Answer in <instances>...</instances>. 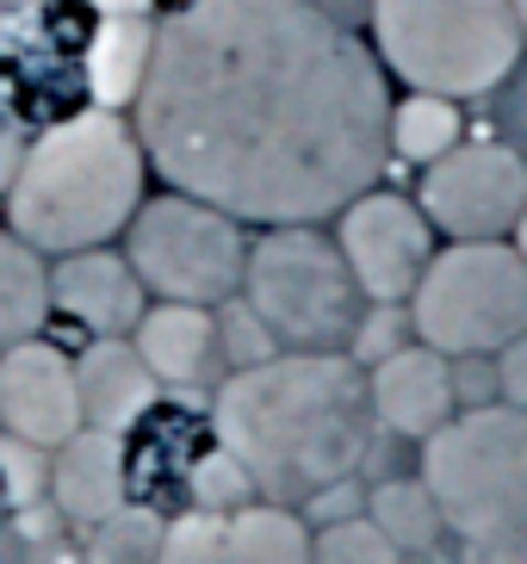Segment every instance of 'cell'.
Instances as JSON below:
<instances>
[{
    "mask_svg": "<svg viewBox=\"0 0 527 564\" xmlns=\"http://www.w3.org/2000/svg\"><path fill=\"white\" fill-rule=\"evenodd\" d=\"M137 143L248 224L342 217L391 155L379 63L311 0H186L155 32Z\"/></svg>",
    "mask_w": 527,
    "mask_h": 564,
    "instance_id": "obj_1",
    "label": "cell"
},
{
    "mask_svg": "<svg viewBox=\"0 0 527 564\" xmlns=\"http://www.w3.org/2000/svg\"><path fill=\"white\" fill-rule=\"evenodd\" d=\"M212 434L243 459L255 497L292 509L354 478L373 441V398L342 354H273L224 379Z\"/></svg>",
    "mask_w": 527,
    "mask_h": 564,
    "instance_id": "obj_2",
    "label": "cell"
},
{
    "mask_svg": "<svg viewBox=\"0 0 527 564\" xmlns=\"http://www.w3.org/2000/svg\"><path fill=\"white\" fill-rule=\"evenodd\" d=\"M143 143L118 112L94 106L63 118L19 155L7 186V230L37 254L106 249V236H118L143 205Z\"/></svg>",
    "mask_w": 527,
    "mask_h": 564,
    "instance_id": "obj_3",
    "label": "cell"
},
{
    "mask_svg": "<svg viewBox=\"0 0 527 564\" xmlns=\"http://www.w3.org/2000/svg\"><path fill=\"white\" fill-rule=\"evenodd\" d=\"M422 484L453 533L472 546H521L527 540V410L478 403L447 415L422 447Z\"/></svg>",
    "mask_w": 527,
    "mask_h": 564,
    "instance_id": "obj_4",
    "label": "cell"
},
{
    "mask_svg": "<svg viewBox=\"0 0 527 564\" xmlns=\"http://www.w3.org/2000/svg\"><path fill=\"white\" fill-rule=\"evenodd\" d=\"M373 37L397 82L447 100L491 94L521 56L509 0H373Z\"/></svg>",
    "mask_w": 527,
    "mask_h": 564,
    "instance_id": "obj_5",
    "label": "cell"
},
{
    "mask_svg": "<svg viewBox=\"0 0 527 564\" xmlns=\"http://www.w3.org/2000/svg\"><path fill=\"white\" fill-rule=\"evenodd\" d=\"M248 304L267 329L292 341V354H335L361 329V285L347 273L342 249L311 224H273L248 249Z\"/></svg>",
    "mask_w": 527,
    "mask_h": 564,
    "instance_id": "obj_6",
    "label": "cell"
},
{
    "mask_svg": "<svg viewBox=\"0 0 527 564\" xmlns=\"http://www.w3.org/2000/svg\"><path fill=\"white\" fill-rule=\"evenodd\" d=\"M410 323L447 360H478L527 335V254L503 242H453L410 292Z\"/></svg>",
    "mask_w": 527,
    "mask_h": 564,
    "instance_id": "obj_7",
    "label": "cell"
},
{
    "mask_svg": "<svg viewBox=\"0 0 527 564\" xmlns=\"http://www.w3.org/2000/svg\"><path fill=\"white\" fill-rule=\"evenodd\" d=\"M125 242L143 292L168 304H230L236 285L248 273V236L243 217L217 212V205L193 199V193H162L143 199L137 217L125 224Z\"/></svg>",
    "mask_w": 527,
    "mask_h": 564,
    "instance_id": "obj_8",
    "label": "cell"
},
{
    "mask_svg": "<svg viewBox=\"0 0 527 564\" xmlns=\"http://www.w3.org/2000/svg\"><path fill=\"white\" fill-rule=\"evenodd\" d=\"M527 212V162L503 143H453L422 174V217L453 242H496Z\"/></svg>",
    "mask_w": 527,
    "mask_h": 564,
    "instance_id": "obj_9",
    "label": "cell"
},
{
    "mask_svg": "<svg viewBox=\"0 0 527 564\" xmlns=\"http://www.w3.org/2000/svg\"><path fill=\"white\" fill-rule=\"evenodd\" d=\"M335 249H342L354 285H361V299L404 304L434 261V224L422 217V205L397 199V193H361L342 212Z\"/></svg>",
    "mask_w": 527,
    "mask_h": 564,
    "instance_id": "obj_10",
    "label": "cell"
},
{
    "mask_svg": "<svg viewBox=\"0 0 527 564\" xmlns=\"http://www.w3.org/2000/svg\"><path fill=\"white\" fill-rule=\"evenodd\" d=\"M155 564H311V533H304V514L280 502L193 509L162 528Z\"/></svg>",
    "mask_w": 527,
    "mask_h": 564,
    "instance_id": "obj_11",
    "label": "cell"
},
{
    "mask_svg": "<svg viewBox=\"0 0 527 564\" xmlns=\"http://www.w3.org/2000/svg\"><path fill=\"white\" fill-rule=\"evenodd\" d=\"M0 429L13 441L56 453L68 434L87 429L82 415V384H75V360L56 354L50 341H13L0 354Z\"/></svg>",
    "mask_w": 527,
    "mask_h": 564,
    "instance_id": "obj_12",
    "label": "cell"
},
{
    "mask_svg": "<svg viewBox=\"0 0 527 564\" xmlns=\"http://www.w3.org/2000/svg\"><path fill=\"white\" fill-rule=\"evenodd\" d=\"M50 304L63 316H75L82 329L99 335H131L137 316L149 311L143 304V280H137V267L112 249H75L56 261L50 273Z\"/></svg>",
    "mask_w": 527,
    "mask_h": 564,
    "instance_id": "obj_13",
    "label": "cell"
},
{
    "mask_svg": "<svg viewBox=\"0 0 527 564\" xmlns=\"http://www.w3.org/2000/svg\"><path fill=\"white\" fill-rule=\"evenodd\" d=\"M366 398H373V415H379L385 429L410 434V441H429L447 415H453L460 391H453L447 354H434L429 341H422V348H397V354H385V360H373Z\"/></svg>",
    "mask_w": 527,
    "mask_h": 564,
    "instance_id": "obj_14",
    "label": "cell"
},
{
    "mask_svg": "<svg viewBox=\"0 0 527 564\" xmlns=\"http://www.w3.org/2000/svg\"><path fill=\"white\" fill-rule=\"evenodd\" d=\"M50 497L68 521L99 528L118 509H131V478H125V434L82 429L50 453Z\"/></svg>",
    "mask_w": 527,
    "mask_h": 564,
    "instance_id": "obj_15",
    "label": "cell"
},
{
    "mask_svg": "<svg viewBox=\"0 0 527 564\" xmlns=\"http://www.w3.org/2000/svg\"><path fill=\"white\" fill-rule=\"evenodd\" d=\"M75 384H82L87 429H106V434H131L162 398L155 372L143 366V354L125 335H99L94 348L75 360Z\"/></svg>",
    "mask_w": 527,
    "mask_h": 564,
    "instance_id": "obj_16",
    "label": "cell"
},
{
    "mask_svg": "<svg viewBox=\"0 0 527 564\" xmlns=\"http://www.w3.org/2000/svg\"><path fill=\"white\" fill-rule=\"evenodd\" d=\"M212 311L205 304H149L131 329V348L143 354V366L155 372V384H193L212 360Z\"/></svg>",
    "mask_w": 527,
    "mask_h": 564,
    "instance_id": "obj_17",
    "label": "cell"
},
{
    "mask_svg": "<svg viewBox=\"0 0 527 564\" xmlns=\"http://www.w3.org/2000/svg\"><path fill=\"white\" fill-rule=\"evenodd\" d=\"M149 56H155V32H149L143 13L99 19L94 44H87V94H94V106H106V112L137 106L143 75H149Z\"/></svg>",
    "mask_w": 527,
    "mask_h": 564,
    "instance_id": "obj_18",
    "label": "cell"
},
{
    "mask_svg": "<svg viewBox=\"0 0 527 564\" xmlns=\"http://www.w3.org/2000/svg\"><path fill=\"white\" fill-rule=\"evenodd\" d=\"M50 316V267L32 242L0 230V354L13 341H32Z\"/></svg>",
    "mask_w": 527,
    "mask_h": 564,
    "instance_id": "obj_19",
    "label": "cell"
},
{
    "mask_svg": "<svg viewBox=\"0 0 527 564\" xmlns=\"http://www.w3.org/2000/svg\"><path fill=\"white\" fill-rule=\"evenodd\" d=\"M460 106L447 100V94H422L416 87L410 100H397L391 106V150L404 155V162H441L453 143H460Z\"/></svg>",
    "mask_w": 527,
    "mask_h": 564,
    "instance_id": "obj_20",
    "label": "cell"
},
{
    "mask_svg": "<svg viewBox=\"0 0 527 564\" xmlns=\"http://www.w3.org/2000/svg\"><path fill=\"white\" fill-rule=\"evenodd\" d=\"M373 521L385 528V540H391L397 552H429L434 533L447 528L422 478H416V484H410V478L379 484V490H373Z\"/></svg>",
    "mask_w": 527,
    "mask_h": 564,
    "instance_id": "obj_21",
    "label": "cell"
},
{
    "mask_svg": "<svg viewBox=\"0 0 527 564\" xmlns=\"http://www.w3.org/2000/svg\"><path fill=\"white\" fill-rule=\"evenodd\" d=\"M404 552L385 540V528L373 521V514H342V521H330V528L311 540V564H397Z\"/></svg>",
    "mask_w": 527,
    "mask_h": 564,
    "instance_id": "obj_22",
    "label": "cell"
},
{
    "mask_svg": "<svg viewBox=\"0 0 527 564\" xmlns=\"http://www.w3.org/2000/svg\"><path fill=\"white\" fill-rule=\"evenodd\" d=\"M186 484H193V509H248V502H255V478H248L243 459L224 453V447L198 453Z\"/></svg>",
    "mask_w": 527,
    "mask_h": 564,
    "instance_id": "obj_23",
    "label": "cell"
},
{
    "mask_svg": "<svg viewBox=\"0 0 527 564\" xmlns=\"http://www.w3.org/2000/svg\"><path fill=\"white\" fill-rule=\"evenodd\" d=\"M155 552H162V521L155 514L118 509L94 533V564H155Z\"/></svg>",
    "mask_w": 527,
    "mask_h": 564,
    "instance_id": "obj_24",
    "label": "cell"
},
{
    "mask_svg": "<svg viewBox=\"0 0 527 564\" xmlns=\"http://www.w3.org/2000/svg\"><path fill=\"white\" fill-rule=\"evenodd\" d=\"M44 490H50V453L32 447V441L0 434V497L13 502V509H32Z\"/></svg>",
    "mask_w": 527,
    "mask_h": 564,
    "instance_id": "obj_25",
    "label": "cell"
},
{
    "mask_svg": "<svg viewBox=\"0 0 527 564\" xmlns=\"http://www.w3.org/2000/svg\"><path fill=\"white\" fill-rule=\"evenodd\" d=\"M224 348H230L236 366H261V360L280 354V335L255 316V304H230V311H224Z\"/></svg>",
    "mask_w": 527,
    "mask_h": 564,
    "instance_id": "obj_26",
    "label": "cell"
},
{
    "mask_svg": "<svg viewBox=\"0 0 527 564\" xmlns=\"http://www.w3.org/2000/svg\"><path fill=\"white\" fill-rule=\"evenodd\" d=\"M496 384H503V403L527 410V335H515L509 348H496Z\"/></svg>",
    "mask_w": 527,
    "mask_h": 564,
    "instance_id": "obj_27",
    "label": "cell"
},
{
    "mask_svg": "<svg viewBox=\"0 0 527 564\" xmlns=\"http://www.w3.org/2000/svg\"><path fill=\"white\" fill-rule=\"evenodd\" d=\"M391 323H397V304H379V311H373L361 329H354V354H366V360H385V354H397L391 335H385Z\"/></svg>",
    "mask_w": 527,
    "mask_h": 564,
    "instance_id": "obj_28",
    "label": "cell"
},
{
    "mask_svg": "<svg viewBox=\"0 0 527 564\" xmlns=\"http://www.w3.org/2000/svg\"><path fill=\"white\" fill-rule=\"evenodd\" d=\"M99 7V19H125V13H149V0H87Z\"/></svg>",
    "mask_w": 527,
    "mask_h": 564,
    "instance_id": "obj_29",
    "label": "cell"
},
{
    "mask_svg": "<svg viewBox=\"0 0 527 564\" xmlns=\"http://www.w3.org/2000/svg\"><path fill=\"white\" fill-rule=\"evenodd\" d=\"M515 249L527 254V212H521V224H515Z\"/></svg>",
    "mask_w": 527,
    "mask_h": 564,
    "instance_id": "obj_30",
    "label": "cell"
},
{
    "mask_svg": "<svg viewBox=\"0 0 527 564\" xmlns=\"http://www.w3.org/2000/svg\"><path fill=\"white\" fill-rule=\"evenodd\" d=\"M515 7V19H521V37H527V0H509Z\"/></svg>",
    "mask_w": 527,
    "mask_h": 564,
    "instance_id": "obj_31",
    "label": "cell"
}]
</instances>
